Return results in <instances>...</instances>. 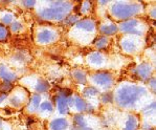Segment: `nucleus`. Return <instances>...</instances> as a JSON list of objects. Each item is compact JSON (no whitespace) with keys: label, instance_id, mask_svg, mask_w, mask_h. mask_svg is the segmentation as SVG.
I'll return each instance as SVG.
<instances>
[{"label":"nucleus","instance_id":"1","mask_svg":"<svg viewBox=\"0 0 156 130\" xmlns=\"http://www.w3.org/2000/svg\"><path fill=\"white\" fill-rule=\"evenodd\" d=\"M147 95V89L141 86L128 85L119 88L116 93V102L121 106H133L143 96Z\"/></svg>","mask_w":156,"mask_h":130},{"label":"nucleus","instance_id":"2","mask_svg":"<svg viewBox=\"0 0 156 130\" xmlns=\"http://www.w3.org/2000/svg\"><path fill=\"white\" fill-rule=\"evenodd\" d=\"M70 9H71L70 3H67V2H63V1H56L52 4V8L42 9L39 13V15L43 19H47V20H51V19L61 20L70 11Z\"/></svg>","mask_w":156,"mask_h":130},{"label":"nucleus","instance_id":"3","mask_svg":"<svg viewBox=\"0 0 156 130\" xmlns=\"http://www.w3.org/2000/svg\"><path fill=\"white\" fill-rule=\"evenodd\" d=\"M140 9V5L138 4H126V3H115L112 6V14L121 19H126L138 13Z\"/></svg>","mask_w":156,"mask_h":130},{"label":"nucleus","instance_id":"4","mask_svg":"<svg viewBox=\"0 0 156 130\" xmlns=\"http://www.w3.org/2000/svg\"><path fill=\"white\" fill-rule=\"evenodd\" d=\"M92 80L95 84L102 86V87H110V85L113 82L112 76L108 73H98L92 76Z\"/></svg>","mask_w":156,"mask_h":130},{"label":"nucleus","instance_id":"5","mask_svg":"<svg viewBox=\"0 0 156 130\" xmlns=\"http://www.w3.org/2000/svg\"><path fill=\"white\" fill-rule=\"evenodd\" d=\"M55 38H56L55 33L49 30H42L38 34V41L40 43H49L51 41H54Z\"/></svg>","mask_w":156,"mask_h":130},{"label":"nucleus","instance_id":"6","mask_svg":"<svg viewBox=\"0 0 156 130\" xmlns=\"http://www.w3.org/2000/svg\"><path fill=\"white\" fill-rule=\"evenodd\" d=\"M0 78L3 79L5 82H9H9L13 81L14 79L16 78V76L13 73L9 71L8 68H6L4 65H0Z\"/></svg>","mask_w":156,"mask_h":130},{"label":"nucleus","instance_id":"7","mask_svg":"<svg viewBox=\"0 0 156 130\" xmlns=\"http://www.w3.org/2000/svg\"><path fill=\"white\" fill-rule=\"evenodd\" d=\"M136 71H137V74L141 79H147L151 74V67L148 64L144 63L137 67V70Z\"/></svg>","mask_w":156,"mask_h":130},{"label":"nucleus","instance_id":"8","mask_svg":"<svg viewBox=\"0 0 156 130\" xmlns=\"http://www.w3.org/2000/svg\"><path fill=\"white\" fill-rule=\"evenodd\" d=\"M67 125L68 124L65 119H57L50 123V128L52 130H64Z\"/></svg>","mask_w":156,"mask_h":130},{"label":"nucleus","instance_id":"9","mask_svg":"<svg viewBox=\"0 0 156 130\" xmlns=\"http://www.w3.org/2000/svg\"><path fill=\"white\" fill-rule=\"evenodd\" d=\"M137 24H138L137 20H135V19H131V20H127V21H125V22L121 23L119 28H121L122 31H124V32H128V31L135 28V26Z\"/></svg>","mask_w":156,"mask_h":130},{"label":"nucleus","instance_id":"10","mask_svg":"<svg viewBox=\"0 0 156 130\" xmlns=\"http://www.w3.org/2000/svg\"><path fill=\"white\" fill-rule=\"evenodd\" d=\"M138 126V120L135 115H130L128 119V121L126 123L124 130H137Z\"/></svg>","mask_w":156,"mask_h":130},{"label":"nucleus","instance_id":"11","mask_svg":"<svg viewBox=\"0 0 156 130\" xmlns=\"http://www.w3.org/2000/svg\"><path fill=\"white\" fill-rule=\"evenodd\" d=\"M79 28H82V30H85L87 32H91V31L94 30V23L92 22L91 20H83L78 22L76 24Z\"/></svg>","mask_w":156,"mask_h":130},{"label":"nucleus","instance_id":"12","mask_svg":"<svg viewBox=\"0 0 156 130\" xmlns=\"http://www.w3.org/2000/svg\"><path fill=\"white\" fill-rule=\"evenodd\" d=\"M57 102H58V108H59L60 112L61 114H65L67 112V100L63 96H59L57 98Z\"/></svg>","mask_w":156,"mask_h":130},{"label":"nucleus","instance_id":"13","mask_svg":"<svg viewBox=\"0 0 156 130\" xmlns=\"http://www.w3.org/2000/svg\"><path fill=\"white\" fill-rule=\"evenodd\" d=\"M73 104L76 105V109H78L79 111H84V110L87 109V104L85 103V101L79 97L73 99Z\"/></svg>","mask_w":156,"mask_h":130},{"label":"nucleus","instance_id":"14","mask_svg":"<svg viewBox=\"0 0 156 130\" xmlns=\"http://www.w3.org/2000/svg\"><path fill=\"white\" fill-rule=\"evenodd\" d=\"M48 87H49L48 83L45 80H43V79H39L37 85H36V89H37L38 92H45V91L48 89Z\"/></svg>","mask_w":156,"mask_h":130},{"label":"nucleus","instance_id":"15","mask_svg":"<svg viewBox=\"0 0 156 130\" xmlns=\"http://www.w3.org/2000/svg\"><path fill=\"white\" fill-rule=\"evenodd\" d=\"M89 60H90L91 63L97 64V65L102 64L103 61H104V59H103V56L100 54V52H93V54H91L90 57H89Z\"/></svg>","mask_w":156,"mask_h":130},{"label":"nucleus","instance_id":"16","mask_svg":"<svg viewBox=\"0 0 156 130\" xmlns=\"http://www.w3.org/2000/svg\"><path fill=\"white\" fill-rule=\"evenodd\" d=\"M101 31H102L103 34H105V35L109 36V35H113V34L116 33L117 31V27L115 26L114 24H111V25H105L103 26L102 28H101Z\"/></svg>","mask_w":156,"mask_h":130},{"label":"nucleus","instance_id":"17","mask_svg":"<svg viewBox=\"0 0 156 130\" xmlns=\"http://www.w3.org/2000/svg\"><path fill=\"white\" fill-rule=\"evenodd\" d=\"M123 47L125 50H127V52H134V50L136 49V45L135 43L133 42L132 40H124L123 41Z\"/></svg>","mask_w":156,"mask_h":130},{"label":"nucleus","instance_id":"18","mask_svg":"<svg viewBox=\"0 0 156 130\" xmlns=\"http://www.w3.org/2000/svg\"><path fill=\"white\" fill-rule=\"evenodd\" d=\"M39 104H40V96L39 95L34 96L32 98V103H30V109H32L33 111H35L36 109H38Z\"/></svg>","mask_w":156,"mask_h":130},{"label":"nucleus","instance_id":"19","mask_svg":"<svg viewBox=\"0 0 156 130\" xmlns=\"http://www.w3.org/2000/svg\"><path fill=\"white\" fill-rule=\"evenodd\" d=\"M73 76H74V78H76V80L78 82H80V83H85L86 82V76L83 71H81V70L74 71Z\"/></svg>","mask_w":156,"mask_h":130},{"label":"nucleus","instance_id":"20","mask_svg":"<svg viewBox=\"0 0 156 130\" xmlns=\"http://www.w3.org/2000/svg\"><path fill=\"white\" fill-rule=\"evenodd\" d=\"M74 123L76 124V126H78V128H81V127H86V122L85 120H84V117L82 115L78 114L74 117Z\"/></svg>","mask_w":156,"mask_h":130},{"label":"nucleus","instance_id":"21","mask_svg":"<svg viewBox=\"0 0 156 130\" xmlns=\"http://www.w3.org/2000/svg\"><path fill=\"white\" fill-rule=\"evenodd\" d=\"M98 93H99V91L94 87H87L84 90V95L85 96H95V95H98Z\"/></svg>","mask_w":156,"mask_h":130},{"label":"nucleus","instance_id":"22","mask_svg":"<svg viewBox=\"0 0 156 130\" xmlns=\"http://www.w3.org/2000/svg\"><path fill=\"white\" fill-rule=\"evenodd\" d=\"M97 46L98 47H100V49H102V47H105L106 46V44L108 43V40H107V38H105V37H101L99 38V39L97 40Z\"/></svg>","mask_w":156,"mask_h":130},{"label":"nucleus","instance_id":"23","mask_svg":"<svg viewBox=\"0 0 156 130\" xmlns=\"http://www.w3.org/2000/svg\"><path fill=\"white\" fill-rule=\"evenodd\" d=\"M41 108L43 110H46V111H52V109H54L51 103L49 102H43L41 104Z\"/></svg>","mask_w":156,"mask_h":130},{"label":"nucleus","instance_id":"24","mask_svg":"<svg viewBox=\"0 0 156 130\" xmlns=\"http://www.w3.org/2000/svg\"><path fill=\"white\" fill-rule=\"evenodd\" d=\"M6 36H8V31H6V28L4 27V26L0 25V40L4 39Z\"/></svg>","mask_w":156,"mask_h":130},{"label":"nucleus","instance_id":"25","mask_svg":"<svg viewBox=\"0 0 156 130\" xmlns=\"http://www.w3.org/2000/svg\"><path fill=\"white\" fill-rule=\"evenodd\" d=\"M21 27H22V25H21V23H19V22H13V24H12V31H14V32L20 31Z\"/></svg>","mask_w":156,"mask_h":130},{"label":"nucleus","instance_id":"26","mask_svg":"<svg viewBox=\"0 0 156 130\" xmlns=\"http://www.w3.org/2000/svg\"><path fill=\"white\" fill-rule=\"evenodd\" d=\"M1 91H4V92H6V91H9V90H11L12 89V86H11V84L9 83V82H6L5 84H3V85L1 86Z\"/></svg>","mask_w":156,"mask_h":130},{"label":"nucleus","instance_id":"27","mask_svg":"<svg viewBox=\"0 0 156 130\" xmlns=\"http://www.w3.org/2000/svg\"><path fill=\"white\" fill-rule=\"evenodd\" d=\"M12 20H13V16L12 15H5L3 17V19H2V21L4 23H11Z\"/></svg>","mask_w":156,"mask_h":130},{"label":"nucleus","instance_id":"28","mask_svg":"<svg viewBox=\"0 0 156 130\" xmlns=\"http://www.w3.org/2000/svg\"><path fill=\"white\" fill-rule=\"evenodd\" d=\"M89 6H90V3H89V2L86 1L85 3H84V6L82 8V11L83 12H86V11H87V9H89Z\"/></svg>","mask_w":156,"mask_h":130},{"label":"nucleus","instance_id":"29","mask_svg":"<svg viewBox=\"0 0 156 130\" xmlns=\"http://www.w3.org/2000/svg\"><path fill=\"white\" fill-rule=\"evenodd\" d=\"M35 3H36V1H24V4L27 6H33V5H35Z\"/></svg>","mask_w":156,"mask_h":130},{"label":"nucleus","instance_id":"30","mask_svg":"<svg viewBox=\"0 0 156 130\" xmlns=\"http://www.w3.org/2000/svg\"><path fill=\"white\" fill-rule=\"evenodd\" d=\"M150 85H151V87H152V88L155 87V79L154 78H152L150 80Z\"/></svg>","mask_w":156,"mask_h":130},{"label":"nucleus","instance_id":"31","mask_svg":"<svg viewBox=\"0 0 156 130\" xmlns=\"http://www.w3.org/2000/svg\"><path fill=\"white\" fill-rule=\"evenodd\" d=\"M5 98H6V96L4 95V93H3V95H1V96H0V103H1L2 101H4V100H5Z\"/></svg>","mask_w":156,"mask_h":130},{"label":"nucleus","instance_id":"32","mask_svg":"<svg viewBox=\"0 0 156 130\" xmlns=\"http://www.w3.org/2000/svg\"><path fill=\"white\" fill-rule=\"evenodd\" d=\"M1 124H2V122H1V120H0V126H1Z\"/></svg>","mask_w":156,"mask_h":130}]
</instances>
